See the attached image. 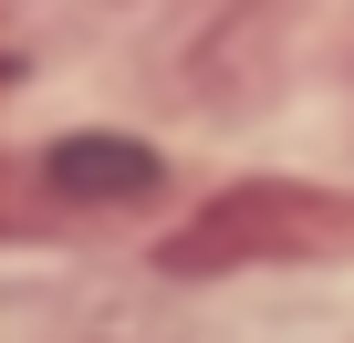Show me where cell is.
Wrapping results in <instances>:
<instances>
[{
    "instance_id": "7a4b0ae2",
    "label": "cell",
    "mask_w": 354,
    "mask_h": 343,
    "mask_svg": "<svg viewBox=\"0 0 354 343\" xmlns=\"http://www.w3.org/2000/svg\"><path fill=\"white\" fill-rule=\"evenodd\" d=\"M42 177H53V198H84V208H115V198H156V146H136V135H53V156H42Z\"/></svg>"
},
{
    "instance_id": "6da1fadb",
    "label": "cell",
    "mask_w": 354,
    "mask_h": 343,
    "mask_svg": "<svg viewBox=\"0 0 354 343\" xmlns=\"http://www.w3.org/2000/svg\"><path fill=\"white\" fill-rule=\"evenodd\" d=\"M156 260L177 281L250 271V260H354V198L344 188H302V177H240V188H219L188 229H177Z\"/></svg>"
}]
</instances>
